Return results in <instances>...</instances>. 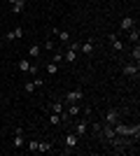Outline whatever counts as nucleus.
<instances>
[{
    "label": "nucleus",
    "mask_w": 140,
    "mask_h": 156,
    "mask_svg": "<svg viewBox=\"0 0 140 156\" xmlns=\"http://www.w3.org/2000/svg\"><path fill=\"white\" fill-rule=\"evenodd\" d=\"M133 26H135V19H133V16H124V19H121V30H131Z\"/></svg>",
    "instance_id": "6e6552de"
},
{
    "label": "nucleus",
    "mask_w": 140,
    "mask_h": 156,
    "mask_svg": "<svg viewBox=\"0 0 140 156\" xmlns=\"http://www.w3.org/2000/svg\"><path fill=\"white\" fill-rule=\"evenodd\" d=\"M61 121H66L61 114H56V112H52V114H49V124H52V126H59Z\"/></svg>",
    "instance_id": "2eb2a0df"
},
{
    "label": "nucleus",
    "mask_w": 140,
    "mask_h": 156,
    "mask_svg": "<svg viewBox=\"0 0 140 156\" xmlns=\"http://www.w3.org/2000/svg\"><path fill=\"white\" fill-rule=\"evenodd\" d=\"M40 51H42V47H40V44H33L31 49H28V56H31V58H35V56H40Z\"/></svg>",
    "instance_id": "dca6fc26"
},
{
    "label": "nucleus",
    "mask_w": 140,
    "mask_h": 156,
    "mask_svg": "<svg viewBox=\"0 0 140 156\" xmlns=\"http://www.w3.org/2000/svg\"><path fill=\"white\" fill-rule=\"evenodd\" d=\"M107 40H110V47H112L114 51H124V42L117 35H107Z\"/></svg>",
    "instance_id": "20e7f679"
},
{
    "label": "nucleus",
    "mask_w": 140,
    "mask_h": 156,
    "mask_svg": "<svg viewBox=\"0 0 140 156\" xmlns=\"http://www.w3.org/2000/svg\"><path fill=\"white\" fill-rule=\"evenodd\" d=\"M66 114H68V117H77V114H80V105L70 103V105H68V110H66Z\"/></svg>",
    "instance_id": "1a4fd4ad"
},
{
    "label": "nucleus",
    "mask_w": 140,
    "mask_h": 156,
    "mask_svg": "<svg viewBox=\"0 0 140 156\" xmlns=\"http://www.w3.org/2000/svg\"><path fill=\"white\" fill-rule=\"evenodd\" d=\"M26 147H28V151H38V140H31Z\"/></svg>",
    "instance_id": "4be33fe9"
},
{
    "label": "nucleus",
    "mask_w": 140,
    "mask_h": 156,
    "mask_svg": "<svg viewBox=\"0 0 140 156\" xmlns=\"http://www.w3.org/2000/svg\"><path fill=\"white\" fill-rule=\"evenodd\" d=\"M56 35H59L61 44H68V42H70V33H68V30H56Z\"/></svg>",
    "instance_id": "9b49d317"
},
{
    "label": "nucleus",
    "mask_w": 140,
    "mask_h": 156,
    "mask_svg": "<svg viewBox=\"0 0 140 156\" xmlns=\"http://www.w3.org/2000/svg\"><path fill=\"white\" fill-rule=\"evenodd\" d=\"M80 51H82V54H87V56H89V54L93 51V42H91V40H87L84 44H80Z\"/></svg>",
    "instance_id": "4468645a"
},
{
    "label": "nucleus",
    "mask_w": 140,
    "mask_h": 156,
    "mask_svg": "<svg viewBox=\"0 0 140 156\" xmlns=\"http://www.w3.org/2000/svg\"><path fill=\"white\" fill-rule=\"evenodd\" d=\"M5 40L7 42H14V33H5Z\"/></svg>",
    "instance_id": "393cba45"
},
{
    "label": "nucleus",
    "mask_w": 140,
    "mask_h": 156,
    "mask_svg": "<svg viewBox=\"0 0 140 156\" xmlns=\"http://www.w3.org/2000/svg\"><path fill=\"white\" fill-rule=\"evenodd\" d=\"M75 144H77V135H75V133H70V135L66 137V149H63V154H70Z\"/></svg>",
    "instance_id": "423d86ee"
},
{
    "label": "nucleus",
    "mask_w": 140,
    "mask_h": 156,
    "mask_svg": "<svg viewBox=\"0 0 140 156\" xmlns=\"http://www.w3.org/2000/svg\"><path fill=\"white\" fill-rule=\"evenodd\" d=\"M23 9H26V0H16V2L12 5V12L14 14H21Z\"/></svg>",
    "instance_id": "9d476101"
},
{
    "label": "nucleus",
    "mask_w": 140,
    "mask_h": 156,
    "mask_svg": "<svg viewBox=\"0 0 140 156\" xmlns=\"http://www.w3.org/2000/svg\"><path fill=\"white\" fill-rule=\"evenodd\" d=\"M54 47H56V42H54V40H47V44H45V49H49V51H52Z\"/></svg>",
    "instance_id": "b1692460"
},
{
    "label": "nucleus",
    "mask_w": 140,
    "mask_h": 156,
    "mask_svg": "<svg viewBox=\"0 0 140 156\" xmlns=\"http://www.w3.org/2000/svg\"><path fill=\"white\" fill-rule=\"evenodd\" d=\"M14 147L16 149L23 147V128H14Z\"/></svg>",
    "instance_id": "0eeeda50"
},
{
    "label": "nucleus",
    "mask_w": 140,
    "mask_h": 156,
    "mask_svg": "<svg viewBox=\"0 0 140 156\" xmlns=\"http://www.w3.org/2000/svg\"><path fill=\"white\" fill-rule=\"evenodd\" d=\"M121 72H124L126 77H138V63H126L121 68Z\"/></svg>",
    "instance_id": "f03ea898"
},
{
    "label": "nucleus",
    "mask_w": 140,
    "mask_h": 156,
    "mask_svg": "<svg viewBox=\"0 0 140 156\" xmlns=\"http://www.w3.org/2000/svg\"><path fill=\"white\" fill-rule=\"evenodd\" d=\"M87 128H89V121H77V126L73 128V133H75L77 137H82V135H87V133H89Z\"/></svg>",
    "instance_id": "7ed1b4c3"
},
{
    "label": "nucleus",
    "mask_w": 140,
    "mask_h": 156,
    "mask_svg": "<svg viewBox=\"0 0 140 156\" xmlns=\"http://www.w3.org/2000/svg\"><path fill=\"white\" fill-rule=\"evenodd\" d=\"M14 40H19V37H23V28H21V26H16V28H14Z\"/></svg>",
    "instance_id": "412c9836"
},
{
    "label": "nucleus",
    "mask_w": 140,
    "mask_h": 156,
    "mask_svg": "<svg viewBox=\"0 0 140 156\" xmlns=\"http://www.w3.org/2000/svg\"><path fill=\"white\" fill-rule=\"evenodd\" d=\"M38 151H42V154L52 151V142H49V140H42V142H38Z\"/></svg>",
    "instance_id": "f8f14e48"
},
{
    "label": "nucleus",
    "mask_w": 140,
    "mask_h": 156,
    "mask_svg": "<svg viewBox=\"0 0 140 156\" xmlns=\"http://www.w3.org/2000/svg\"><path fill=\"white\" fill-rule=\"evenodd\" d=\"M61 61H63V51H56V54L52 56V63H56V65H59Z\"/></svg>",
    "instance_id": "aec40b11"
},
{
    "label": "nucleus",
    "mask_w": 140,
    "mask_h": 156,
    "mask_svg": "<svg viewBox=\"0 0 140 156\" xmlns=\"http://www.w3.org/2000/svg\"><path fill=\"white\" fill-rule=\"evenodd\" d=\"M82 98H84V93H82V89H75V91H68L66 93V103H80Z\"/></svg>",
    "instance_id": "f257e3e1"
},
{
    "label": "nucleus",
    "mask_w": 140,
    "mask_h": 156,
    "mask_svg": "<svg viewBox=\"0 0 140 156\" xmlns=\"http://www.w3.org/2000/svg\"><path fill=\"white\" fill-rule=\"evenodd\" d=\"M0 28H2V23H0Z\"/></svg>",
    "instance_id": "c85d7f7f"
},
{
    "label": "nucleus",
    "mask_w": 140,
    "mask_h": 156,
    "mask_svg": "<svg viewBox=\"0 0 140 156\" xmlns=\"http://www.w3.org/2000/svg\"><path fill=\"white\" fill-rule=\"evenodd\" d=\"M47 72H49V75H56V72H59V65L49 61V63H47Z\"/></svg>",
    "instance_id": "a211bd4d"
},
{
    "label": "nucleus",
    "mask_w": 140,
    "mask_h": 156,
    "mask_svg": "<svg viewBox=\"0 0 140 156\" xmlns=\"http://www.w3.org/2000/svg\"><path fill=\"white\" fill-rule=\"evenodd\" d=\"M128 40H131V42H133V44H138V40H140V30L138 28H131V30H128Z\"/></svg>",
    "instance_id": "ddd939ff"
},
{
    "label": "nucleus",
    "mask_w": 140,
    "mask_h": 156,
    "mask_svg": "<svg viewBox=\"0 0 140 156\" xmlns=\"http://www.w3.org/2000/svg\"><path fill=\"white\" fill-rule=\"evenodd\" d=\"M117 121H119V112H117V110H107V112H105V124L114 126Z\"/></svg>",
    "instance_id": "39448f33"
},
{
    "label": "nucleus",
    "mask_w": 140,
    "mask_h": 156,
    "mask_svg": "<svg viewBox=\"0 0 140 156\" xmlns=\"http://www.w3.org/2000/svg\"><path fill=\"white\" fill-rule=\"evenodd\" d=\"M19 70L21 72H28V70H31V61H28V58H21L19 61Z\"/></svg>",
    "instance_id": "f3484780"
},
{
    "label": "nucleus",
    "mask_w": 140,
    "mask_h": 156,
    "mask_svg": "<svg viewBox=\"0 0 140 156\" xmlns=\"http://www.w3.org/2000/svg\"><path fill=\"white\" fill-rule=\"evenodd\" d=\"M7 2H9V5H14V2H16V0H7Z\"/></svg>",
    "instance_id": "cd10ccee"
},
{
    "label": "nucleus",
    "mask_w": 140,
    "mask_h": 156,
    "mask_svg": "<svg viewBox=\"0 0 140 156\" xmlns=\"http://www.w3.org/2000/svg\"><path fill=\"white\" fill-rule=\"evenodd\" d=\"M131 56H133V58H135V63H138V61H140V47H138V44L133 47V54H131Z\"/></svg>",
    "instance_id": "5701e85b"
},
{
    "label": "nucleus",
    "mask_w": 140,
    "mask_h": 156,
    "mask_svg": "<svg viewBox=\"0 0 140 156\" xmlns=\"http://www.w3.org/2000/svg\"><path fill=\"white\" fill-rule=\"evenodd\" d=\"M33 82H35V86H42V84H45V79H42V77H35Z\"/></svg>",
    "instance_id": "bb28decb"
},
{
    "label": "nucleus",
    "mask_w": 140,
    "mask_h": 156,
    "mask_svg": "<svg viewBox=\"0 0 140 156\" xmlns=\"http://www.w3.org/2000/svg\"><path fill=\"white\" fill-rule=\"evenodd\" d=\"M35 89H38V86H35V82H26V84H23V91H26V93H33Z\"/></svg>",
    "instance_id": "6ab92c4d"
},
{
    "label": "nucleus",
    "mask_w": 140,
    "mask_h": 156,
    "mask_svg": "<svg viewBox=\"0 0 140 156\" xmlns=\"http://www.w3.org/2000/svg\"><path fill=\"white\" fill-rule=\"evenodd\" d=\"M28 72H31V75H38V65L31 63V70H28Z\"/></svg>",
    "instance_id": "a878e982"
}]
</instances>
